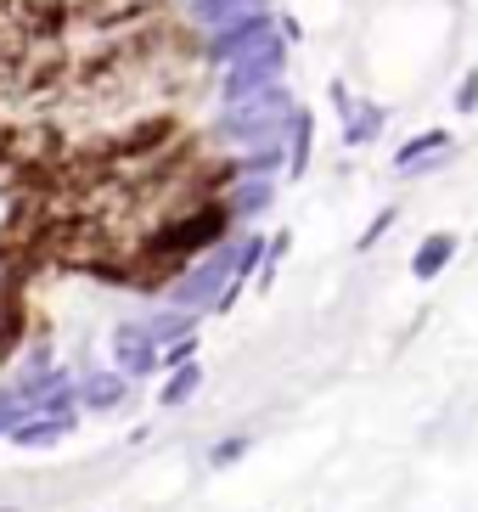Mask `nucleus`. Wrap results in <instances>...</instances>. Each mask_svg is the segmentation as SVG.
<instances>
[{"label": "nucleus", "instance_id": "nucleus-1", "mask_svg": "<svg viewBox=\"0 0 478 512\" xmlns=\"http://www.w3.org/2000/svg\"><path fill=\"white\" fill-rule=\"evenodd\" d=\"M68 428H74V411H29V422H12L6 439H12L17 451H45V445H57Z\"/></svg>", "mask_w": 478, "mask_h": 512}, {"label": "nucleus", "instance_id": "nucleus-2", "mask_svg": "<svg viewBox=\"0 0 478 512\" xmlns=\"http://www.w3.org/2000/svg\"><path fill=\"white\" fill-rule=\"evenodd\" d=\"M113 361H119L124 372H147V361H152L147 332H135V327H119V332H113Z\"/></svg>", "mask_w": 478, "mask_h": 512}, {"label": "nucleus", "instance_id": "nucleus-3", "mask_svg": "<svg viewBox=\"0 0 478 512\" xmlns=\"http://www.w3.org/2000/svg\"><path fill=\"white\" fill-rule=\"evenodd\" d=\"M119 400H124L119 377H90V383H85V406L90 411H107V406H119Z\"/></svg>", "mask_w": 478, "mask_h": 512}, {"label": "nucleus", "instance_id": "nucleus-4", "mask_svg": "<svg viewBox=\"0 0 478 512\" xmlns=\"http://www.w3.org/2000/svg\"><path fill=\"white\" fill-rule=\"evenodd\" d=\"M192 383H197V372H180L175 383L164 389V400H169V406H175V400H186V394H192Z\"/></svg>", "mask_w": 478, "mask_h": 512}, {"label": "nucleus", "instance_id": "nucleus-5", "mask_svg": "<svg viewBox=\"0 0 478 512\" xmlns=\"http://www.w3.org/2000/svg\"><path fill=\"white\" fill-rule=\"evenodd\" d=\"M12 422H23V417H17V406H6V400H0V439H6V428H12Z\"/></svg>", "mask_w": 478, "mask_h": 512}, {"label": "nucleus", "instance_id": "nucleus-6", "mask_svg": "<svg viewBox=\"0 0 478 512\" xmlns=\"http://www.w3.org/2000/svg\"><path fill=\"white\" fill-rule=\"evenodd\" d=\"M0 512H12V507H0Z\"/></svg>", "mask_w": 478, "mask_h": 512}]
</instances>
